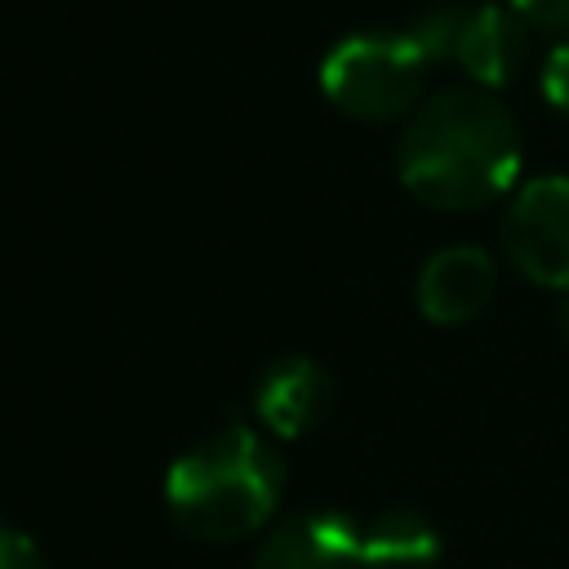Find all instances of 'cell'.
I'll use <instances>...</instances> for the list:
<instances>
[{
	"instance_id": "11",
	"label": "cell",
	"mask_w": 569,
	"mask_h": 569,
	"mask_svg": "<svg viewBox=\"0 0 569 569\" xmlns=\"http://www.w3.org/2000/svg\"><path fill=\"white\" fill-rule=\"evenodd\" d=\"M542 98L569 116V40H556V49L542 62Z\"/></svg>"
},
{
	"instance_id": "5",
	"label": "cell",
	"mask_w": 569,
	"mask_h": 569,
	"mask_svg": "<svg viewBox=\"0 0 569 569\" xmlns=\"http://www.w3.org/2000/svg\"><path fill=\"white\" fill-rule=\"evenodd\" d=\"M529 22L502 0V4H458L453 36H449V62L476 84V89H502L520 76L529 58Z\"/></svg>"
},
{
	"instance_id": "2",
	"label": "cell",
	"mask_w": 569,
	"mask_h": 569,
	"mask_svg": "<svg viewBox=\"0 0 569 569\" xmlns=\"http://www.w3.org/2000/svg\"><path fill=\"white\" fill-rule=\"evenodd\" d=\"M284 462L249 422H222L164 476V507L196 542H240L276 520Z\"/></svg>"
},
{
	"instance_id": "9",
	"label": "cell",
	"mask_w": 569,
	"mask_h": 569,
	"mask_svg": "<svg viewBox=\"0 0 569 569\" xmlns=\"http://www.w3.org/2000/svg\"><path fill=\"white\" fill-rule=\"evenodd\" d=\"M360 560L365 569H436L440 533L422 511L387 507L360 525Z\"/></svg>"
},
{
	"instance_id": "3",
	"label": "cell",
	"mask_w": 569,
	"mask_h": 569,
	"mask_svg": "<svg viewBox=\"0 0 569 569\" xmlns=\"http://www.w3.org/2000/svg\"><path fill=\"white\" fill-rule=\"evenodd\" d=\"M436 53L413 27L400 31H356L338 40L320 62V89L329 107L351 120L387 124L413 116L427 102Z\"/></svg>"
},
{
	"instance_id": "8",
	"label": "cell",
	"mask_w": 569,
	"mask_h": 569,
	"mask_svg": "<svg viewBox=\"0 0 569 569\" xmlns=\"http://www.w3.org/2000/svg\"><path fill=\"white\" fill-rule=\"evenodd\" d=\"M329 405L333 382L311 356H280L253 382V413L280 440H298L311 427H320Z\"/></svg>"
},
{
	"instance_id": "4",
	"label": "cell",
	"mask_w": 569,
	"mask_h": 569,
	"mask_svg": "<svg viewBox=\"0 0 569 569\" xmlns=\"http://www.w3.org/2000/svg\"><path fill=\"white\" fill-rule=\"evenodd\" d=\"M507 262L542 289H569V178L542 173L516 187L502 209Z\"/></svg>"
},
{
	"instance_id": "7",
	"label": "cell",
	"mask_w": 569,
	"mask_h": 569,
	"mask_svg": "<svg viewBox=\"0 0 569 569\" xmlns=\"http://www.w3.org/2000/svg\"><path fill=\"white\" fill-rule=\"evenodd\" d=\"M253 569H365L360 525L342 511L284 516L262 533Z\"/></svg>"
},
{
	"instance_id": "1",
	"label": "cell",
	"mask_w": 569,
	"mask_h": 569,
	"mask_svg": "<svg viewBox=\"0 0 569 569\" xmlns=\"http://www.w3.org/2000/svg\"><path fill=\"white\" fill-rule=\"evenodd\" d=\"M400 182L440 213H471L511 191L520 173V133L511 111L476 84L431 93L396 147Z\"/></svg>"
},
{
	"instance_id": "6",
	"label": "cell",
	"mask_w": 569,
	"mask_h": 569,
	"mask_svg": "<svg viewBox=\"0 0 569 569\" xmlns=\"http://www.w3.org/2000/svg\"><path fill=\"white\" fill-rule=\"evenodd\" d=\"M493 289H498V262L480 244H445V249H436L422 262L418 280H413L418 311L431 325H467V320H476L489 307Z\"/></svg>"
},
{
	"instance_id": "13",
	"label": "cell",
	"mask_w": 569,
	"mask_h": 569,
	"mask_svg": "<svg viewBox=\"0 0 569 569\" xmlns=\"http://www.w3.org/2000/svg\"><path fill=\"white\" fill-rule=\"evenodd\" d=\"M556 325H560V333H565V342H569V289L560 293V307H556Z\"/></svg>"
},
{
	"instance_id": "10",
	"label": "cell",
	"mask_w": 569,
	"mask_h": 569,
	"mask_svg": "<svg viewBox=\"0 0 569 569\" xmlns=\"http://www.w3.org/2000/svg\"><path fill=\"white\" fill-rule=\"evenodd\" d=\"M533 31H547L556 40H569V0H507Z\"/></svg>"
},
{
	"instance_id": "12",
	"label": "cell",
	"mask_w": 569,
	"mask_h": 569,
	"mask_svg": "<svg viewBox=\"0 0 569 569\" xmlns=\"http://www.w3.org/2000/svg\"><path fill=\"white\" fill-rule=\"evenodd\" d=\"M0 569H44L40 547L22 529H13L4 520H0Z\"/></svg>"
}]
</instances>
